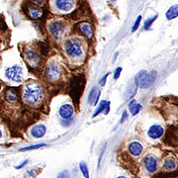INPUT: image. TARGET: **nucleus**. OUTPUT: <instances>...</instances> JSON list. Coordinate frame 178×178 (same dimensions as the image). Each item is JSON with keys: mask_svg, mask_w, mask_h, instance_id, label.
<instances>
[{"mask_svg": "<svg viewBox=\"0 0 178 178\" xmlns=\"http://www.w3.org/2000/svg\"><path fill=\"white\" fill-rule=\"evenodd\" d=\"M44 91L40 84L35 82H30L24 86L23 89V100L29 105H36L43 98Z\"/></svg>", "mask_w": 178, "mask_h": 178, "instance_id": "f257e3e1", "label": "nucleus"}, {"mask_svg": "<svg viewBox=\"0 0 178 178\" xmlns=\"http://www.w3.org/2000/svg\"><path fill=\"white\" fill-rule=\"evenodd\" d=\"M63 49L66 55L71 59H79L83 54V47L82 43L77 39V38H68L65 41L63 44Z\"/></svg>", "mask_w": 178, "mask_h": 178, "instance_id": "f03ea898", "label": "nucleus"}, {"mask_svg": "<svg viewBox=\"0 0 178 178\" xmlns=\"http://www.w3.org/2000/svg\"><path fill=\"white\" fill-rule=\"evenodd\" d=\"M48 29L50 34L56 40L61 39L65 34V24L62 21H52L49 24Z\"/></svg>", "mask_w": 178, "mask_h": 178, "instance_id": "7ed1b4c3", "label": "nucleus"}, {"mask_svg": "<svg viewBox=\"0 0 178 178\" xmlns=\"http://www.w3.org/2000/svg\"><path fill=\"white\" fill-rule=\"evenodd\" d=\"M5 76L10 81L21 82L23 80V68L18 65L7 67L5 69Z\"/></svg>", "mask_w": 178, "mask_h": 178, "instance_id": "20e7f679", "label": "nucleus"}, {"mask_svg": "<svg viewBox=\"0 0 178 178\" xmlns=\"http://www.w3.org/2000/svg\"><path fill=\"white\" fill-rule=\"evenodd\" d=\"M46 75L50 80H58L60 76V67L58 63L50 62L46 67Z\"/></svg>", "mask_w": 178, "mask_h": 178, "instance_id": "39448f33", "label": "nucleus"}, {"mask_svg": "<svg viewBox=\"0 0 178 178\" xmlns=\"http://www.w3.org/2000/svg\"><path fill=\"white\" fill-rule=\"evenodd\" d=\"M25 60L32 67L37 66L41 61L39 54L33 49H27L25 50Z\"/></svg>", "mask_w": 178, "mask_h": 178, "instance_id": "423d86ee", "label": "nucleus"}, {"mask_svg": "<svg viewBox=\"0 0 178 178\" xmlns=\"http://www.w3.org/2000/svg\"><path fill=\"white\" fill-rule=\"evenodd\" d=\"M83 84H84V80L83 78H80V77L76 78L75 82H72L71 94L72 98L74 99V102H76V101L78 100L79 95L82 92V89H83Z\"/></svg>", "mask_w": 178, "mask_h": 178, "instance_id": "0eeeda50", "label": "nucleus"}, {"mask_svg": "<svg viewBox=\"0 0 178 178\" xmlns=\"http://www.w3.org/2000/svg\"><path fill=\"white\" fill-rule=\"evenodd\" d=\"M144 165L147 171L152 173L157 169L158 166V161L157 158L154 155H147L144 158Z\"/></svg>", "mask_w": 178, "mask_h": 178, "instance_id": "6e6552de", "label": "nucleus"}, {"mask_svg": "<svg viewBox=\"0 0 178 178\" xmlns=\"http://www.w3.org/2000/svg\"><path fill=\"white\" fill-rule=\"evenodd\" d=\"M74 4L75 0H55V8L62 12L71 11L74 7Z\"/></svg>", "mask_w": 178, "mask_h": 178, "instance_id": "1a4fd4ad", "label": "nucleus"}, {"mask_svg": "<svg viewBox=\"0 0 178 178\" xmlns=\"http://www.w3.org/2000/svg\"><path fill=\"white\" fill-rule=\"evenodd\" d=\"M156 71H149V73L145 74V76L144 77V79L141 81V83H139V87L143 88V89H145L149 86H151L152 84L154 83V81L156 79Z\"/></svg>", "mask_w": 178, "mask_h": 178, "instance_id": "9d476101", "label": "nucleus"}, {"mask_svg": "<svg viewBox=\"0 0 178 178\" xmlns=\"http://www.w3.org/2000/svg\"><path fill=\"white\" fill-rule=\"evenodd\" d=\"M164 129L160 125H151L148 131V135L152 139H157L163 136Z\"/></svg>", "mask_w": 178, "mask_h": 178, "instance_id": "9b49d317", "label": "nucleus"}, {"mask_svg": "<svg viewBox=\"0 0 178 178\" xmlns=\"http://www.w3.org/2000/svg\"><path fill=\"white\" fill-rule=\"evenodd\" d=\"M59 113H60V116L62 119H71L72 116H73L74 110H73L72 105H71V104H63L60 108Z\"/></svg>", "mask_w": 178, "mask_h": 178, "instance_id": "f8f14e48", "label": "nucleus"}, {"mask_svg": "<svg viewBox=\"0 0 178 178\" xmlns=\"http://www.w3.org/2000/svg\"><path fill=\"white\" fill-rule=\"evenodd\" d=\"M78 29L82 33V35L85 36L87 39H91L93 37V29L90 23L81 22L80 24H78Z\"/></svg>", "mask_w": 178, "mask_h": 178, "instance_id": "ddd939ff", "label": "nucleus"}, {"mask_svg": "<svg viewBox=\"0 0 178 178\" xmlns=\"http://www.w3.org/2000/svg\"><path fill=\"white\" fill-rule=\"evenodd\" d=\"M31 135L34 138H42L46 135L47 133V128L46 126L43 124H39V125H35L33 128L30 131Z\"/></svg>", "mask_w": 178, "mask_h": 178, "instance_id": "4468645a", "label": "nucleus"}, {"mask_svg": "<svg viewBox=\"0 0 178 178\" xmlns=\"http://www.w3.org/2000/svg\"><path fill=\"white\" fill-rule=\"evenodd\" d=\"M128 150L133 156H139L143 152V145L139 142H132L128 145Z\"/></svg>", "mask_w": 178, "mask_h": 178, "instance_id": "2eb2a0df", "label": "nucleus"}, {"mask_svg": "<svg viewBox=\"0 0 178 178\" xmlns=\"http://www.w3.org/2000/svg\"><path fill=\"white\" fill-rule=\"evenodd\" d=\"M128 107H129L130 113L132 114L133 116H136L137 114L142 110V108H143V106H142L141 104H139L135 99H132V100L130 101V103H129Z\"/></svg>", "mask_w": 178, "mask_h": 178, "instance_id": "dca6fc26", "label": "nucleus"}, {"mask_svg": "<svg viewBox=\"0 0 178 178\" xmlns=\"http://www.w3.org/2000/svg\"><path fill=\"white\" fill-rule=\"evenodd\" d=\"M165 17H166L167 20H172V19L178 17V4L169 7L168 10L166 11V13H165Z\"/></svg>", "mask_w": 178, "mask_h": 178, "instance_id": "f3484780", "label": "nucleus"}, {"mask_svg": "<svg viewBox=\"0 0 178 178\" xmlns=\"http://www.w3.org/2000/svg\"><path fill=\"white\" fill-rule=\"evenodd\" d=\"M176 166H177V164H176L175 160H172V158H167V160H165L163 162V168L166 171H172L176 168Z\"/></svg>", "mask_w": 178, "mask_h": 178, "instance_id": "a211bd4d", "label": "nucleus"}, {"mask_svg": "<svg viewBox=\"0 0 178 178\" xmlns=\"http://www.w3.org/2000/svg\"><path fill=\"white\" fill-rule=\"evenodd\" d=\"M107 102H108V101H106V100H102V101H101V102L99 103V105H98V107H97L96 111H95V113L92 115L93 118H95L96 116H98L101 112H104L105 108H106V105H107Z\"/></svg>", "mask_w": 178, "mask_h": 178, "instance_id": "6ab92c4d", "label": "nucleus"}, {"mask_svg": "<svg viewBox=\"0 0 178 178\" xmlns=\"http://www.w3.org/2000/svg\"><path fill=\"white\" fill-rule=\"evenodd\" d=\"M148 72L145 71H139L137 73V75L135 76V80H134V83H135L137 86L139 85V83H141V81L144 79V77L145 76V74H147Z\"/></svg>", "mask_w": 178, "mask_h": 178, "instance_id": "aec40b11", "label": "nucleus"}, {"mask_svg": "<svg viewBox=\"0 0 178 178\" xmlns=\"http://www.w3.org/2000/svg\"><path fill=\"white\" fill-rule=\"evenodd\" d=\"M157 17H158V15L156 14V15H154V17H151V18H149V19H147V20H145V22H144V30H148V31L150 30L151 25L154 24V22L156 20Z\"/></svg>", "mask_w": 178, "mask_h": 178, "instance_id": "412c9836", "label": "nucleus"}, {"mask_svg": "<svg viewBox=\"0 0 178 178\" xmlns=\"http://www.w3.org/2000/svg\"><path fill=\"white\" fill-rule=\"evenodd\" d=\"M137 88H138L137 85L134 86V88L133 87L128 88V90H127V92H126V100H130L134 97V95H135L136 92H137Z\"/></svg>", "mask_w": 178, "mask_h": 178, "instance_id": "4be33fe9", "label": "nucleus"}, {"mask_svg": "<svg viewBox=\"0 0 178 178\" xmlns=\"http://www.w3.org/2000/svg\"><path fill=\"white\" fill-rule=\"evenodd\" d=\"M43 15V12L41 10H38V9H34V8H31L29 10V16L33 19H37V18H40Z\"/></svg>", "mask_w": 178, "mask_h": 178, "instance_id": "5701e85b", "label": "nucleus"}, {"mask_svg": "<svg viewBox=\"0 0 178 178\" xmlns=\"http://www.w3.org/2000/svg\"><path fill=\"white\" fill-rule=\"evenodd\" d=\"M6 99H7L9 102H15L17 100V93L14 90H9L6 93Z\"/></svg>", "mask_w": 178, "mask_h": 178, "instance_id": "b1692460", "label": "nucleus"}, {"mask_svg": "<svg viewBox=\"0 0 178 178\" xmlns=\"http://www.w3.org/2000/svg\"><path fill=\"white\" fill-rule=\"evenodd\" d=\"M79 168L81 170L82 174H83V176L85 178H89V171H88V167L85 162H80L79 163Z\"/></svg>", "mask_w": 178, "mask_h": 178, "instance_id": "393cba45", "label": "nucleus"}, {"mask_svg": "<svg viewBox=\"0 0 178 178\" xmlns=\"http://www.w3.org/2000/svg\"><path fill=\"white\" fill-rule=\"evenodd\" d=\"M97 93H98L97 88L94 87L92 90H91L90 94H89V97H88V101H89V103H90V104L94 103V101H95V99H96V96H97Z\"/></svg>", "mask_w": 178, "mask_h": 178, "instance_id": "a878e982", "label": "nucleus"}, {"mask_svg": "<svg viewBox=\"0 0 178 178\" xmlns=\"http://www.w3.org/2000/svg\"><path fill=\"white\" fill-rule=\"evenodd\" d=\"M45 144H34V145H30V147H27V148H23L20 149V151H27V150H31V149H39V148H42V147H45Z\"/></svg>", "mask_w": 178, "mask_h": 178, "instance_id": "bb28decb", "label": "nucleus"}, {"mask_svg": "<svg viewBox=\"0 0 178 178\" xmlns=\"http://www.w3.org/2000/svg\"><path fill=\"white\" fill-rule=\"evenodd\" d=\"M141 21H142V15H139V16H138L137 20L135 21V24H134L133 27H132V32H133V33L138 30V28L139 27V24H141Z\"/></svg>", "mask_w": 178, "mask_h": 178, "instance_id": "cd10ccee", "label": "nucleus"}, {"mask_svg": "<svg viewBox=\"0 0 178 178\" xmlns=\"http://www.w3.org/2000/svg\"><path fill=\"white\" fill-rule=\"evenodd\" d=\"M122 72V67H117L115 69V71H114V79H118L120 77V74Z\"/></svg>", "mask_w": 178, "mask_h": 178, "instance_id": "c85d7f7f", "label": "nucleus"}, {"mask_svg": "<svg viewBox=\"0 0 178 178\" xmlns=\"http://www.w3.org/2000/svg\"><path fill=\"white\" fill-rule=\"evenodd\" d=\"M58 178H71V175H69L68 171L65 170V171H62V172H60L58 175Z\"/></svg>", "mask_w": 178, "mask_h": 178, "instance_id": "c756f323", "label": "nucleus"}, {"mask_svg": "<svg viewBox=\"0 0 178 178\" xmlns=\"http://www.w3.org/2000/svg\"><path fill=\"white\" fill-rule=\"evenodd\" d=\"M72 123V118L71 119H63V121L61 122V125L67 127V126H71V124Z\"/></svg>", "mask_w": 178, "mask_h": 178, "instance_id": "7c9ffc66", "label": "nucleus"}, {"mask_svg": "<svg viewBox=\"0 0 178 178\" xmlns=\"http://www.w3.org/2000/svg\"><path fill=\"white\" fill-rule=\"evenodd\" d=\"M109 74H110V73H106V74L103 76V77L100 79L99 83H100V85H101V86H104V85H105V83H106V80H107V77H108V76H109Z\"/></svg>", "mask_w": 178, "mask_h": 178, "instance_id": "2f4dec72", "label": "nucleus"}, {"mask_svg": "<svg viewBox=\"0 0 178 178\" xmlns=\"http://www.w3.org/2000/svg\"><path fill=\"white\" fill-rule=\"evenodd\" d=\"M171 141L174 144H178V131L176 133H173V138L171 139Z\"/></svg>", "mask_w": 178, "mask_h": 178, "instance_id": "473e14b6", "label": "nucleus"}, {"mask_svg": "<svg viewBox=\"0 0 178 178\" xmlns=\"http://www.w3.org/2000/svg\"><path fill=\"white\" fill-rule=\"evenodd\" d=\"M109 111H110V101H108L107 102V105H106V108H105V110H104V114L105 115H107V114H109Z\"/></svg>", "mask_w": 178, "mask_h": 178, "instance_id": "72a5a7b5", "label": "nucleus"}, {"mask_svg": "<svg viewBox=\"0 0 178 178\" xmlns=\"http://www.w3.org/2000/svg\"><path fill=\"white\" fill-rule=\"evenodd\" d=\"M127 117H128V113L126 111L122 114V119H121V123H123L125 120H127Z\"/></svg>", "mask_w": 178, "mask_h": 178, "instance_id": "f704fd0d", "label": "nucleus"}, {"mask_svg": "<svg viewBox=\"0 0 178 178\" xmlns=\"http://www.w3.org/2000/svg\"><path fill=\"white\" fill-rule=\"evenodd\" d=\"M27 163H28V160H25V161H24V162H22V163H21L20 165H18V166H16V168H17V169H20L21 167L25 166V165H26Z\"/></svg>", "mask_w": 178, "mask_h": 178, "instance_id": "c9c22d12", "label": "nucleus"}, {"mask_svg": "<svg viewBox=\"0 0 178 178\" xmlns=\"http://www.w3.org/2000/svg\"><path fill=\"white\" fill-rule=\"evenodd\" d=\"M100 91H98V93H97V96H96V99H95V101H94V103H93V105H97V103H98V101H99V96H100Z\"/></svg>", "mask_w": 178, "mask_h": 178, "instance_id": "e433bc0d", "label": "nucleus"}, {"mask_svg": "<svg viewBox=\"0 0 178 178\" xmlns=\"http://www.w3.org/2000/svg\"><path fill=\"white\" fill-rule=\"evenodd\" d=\"M32 1H33L36 5H40L44 2V0H32Z\"/></svg>", "mask_w": 178, "mask_h": 178, "instance_id": "4c0bfd02", "label": "nucleus"}, {"mask_svg": "<svg viewBox=\"0 0 178 178\" xmlns=\"http://www.w3.org/2000/svg\"><path fill=\"white\" fill-rule=\"evenodd\" d=\"M117 56H118V53H116V54H115V55H114V59H113V61H114V60H116V58H117Z\"/></svg>", "mask_w": 178, "mask_h": 178, "instance_id": "58836bf2", "label": "nucleus"}, {"mask_svg": "<svg viewBox=\"0 0 178 178\" xmlns=\"http://www.w3.org/2000/svg\"><path fill=\"white\" fill-rule=\"evenodd\" d=\"M1 137H2V132H1V130H0V139H1Z\"/></svg>", "mask_w": 178, "mask_h": 178, "instance_id": "ea45409f", "label": "nucleus"}, {"mask_svg": "<svg viewBox=\"0 0 178 178\" xmlns=\"http://www.w3.org/2000/svg\"><path fill=\"white\" fill-rule=\"evenodd\" d=\"M117 178H126V177L125 176H118Z\"/></svg>", "mask_w": 178, "mask_h": 178, "instance_id": "a19ab883", "label": "nucleus"}, {"mask_svg": "<svg viewBox=\"0 0 178 178\" xmlns=\"http://www.w3.org/2000/svg\"><path fill=\"white\" fill-rule=\"evenodd\" d=\"M110 1H112V2H114V1H116V0H110Z\"/></svg>", "mask_w": 178, "mask_h": 178, "instance_id": "79ce46f5", "label": "nucleus"}, {"mask_svg": "<svg viewBox=\"0 0 178 178\" xmlns=\"http://www.w3.org/2000/svg\"><path fill=\"white\" fill-rule=\"evenodd\" d=\"M170 178H178V177H170Z\"/></svg>", "mask_w": 178, "mask_h": 178, "instance_id": "37998d69", "label": "nucleus"}]
</instances>
